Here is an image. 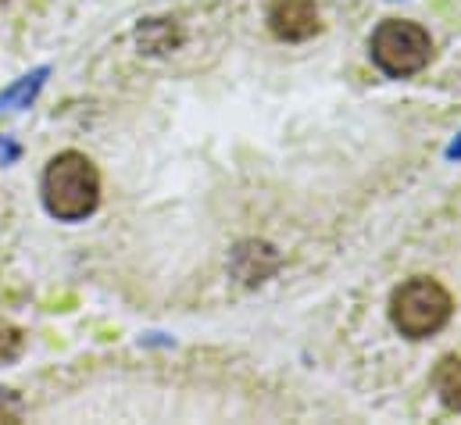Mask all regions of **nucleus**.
I'll list each match as a JSON object with an SVG mask.
<instances>
[{
  "label": "nucleus",
  "instance_id": "nucleus-3",
  "mask_svg": "<svg viewBox=\"0 0 461 425\" xmlns=\"http://www.w3.org/2000/svg\"><path fill=\"white\" fill-rule=\"evenodd\" d=\"M433 58V40L419 22H404V18H390L372 32V61L386 72V76H415L429 65Z\"/></svg>",
  "mask_w": 461,
  "mask_h": 425
},
{
  "label": "nucleus",
  "instance_id": "nucleus-8",
  "mask_svg": "<svg viewBox=\"0 0 461 425\" xmlns=\"http://www.w3.org/2000/svg\"><path fill=\"white\" fill-rule=\"evenodd\" d=\"M43 76H47V72L40 68L36 76L22 79V83H18L14 90H7V94L0 97V107H7V104H25V101H32V94H36V90H40V83H43Z\"/></svg>",
  "mask_w": 461,
  "mask_h": 425
},
{
  "label": "nucleus",
  "instance_id": "nucleus-1",
  "mask_svg": "<svg viewBox=\"0 0 461 425\" xmlns=\"http://www.w3.org/2000/svg\"><path fill=\"white\" fill-rule=\"evenodd\" d=\"M43 204L58 222H83L101 204V176L79 150L58 154L43 172Z\"/></svg>",
  "mask_w": 461,
  "mask_h": 425
},
{
  "label": "nucleus",
  "instance_id": "nucleus-10",
  "mask_svg": "<svg viewBox=\"0 0 461 425\" xmlns=\"http://www.w3.org/2000/svg\"><path fill=\"white\" fill-rule=\"evenodd\" d=\"M0 4H7V0H0Z\"/></svg>",
  "mask_w": 461,
  "mask_h": 425
},
{
  "label": "nucleus",
  "instance_id": "nucleus-6",
  "mask_svg": "<svg viewBox=\"0 0 461 425\" xmlns=\"http://www.w3.org/2000/svg\"><path fill=\"white\" fill-rule=\"evenodd\" d=\"M136 40H140L143 50L161 54V50H172V43H176L179 36H176V29H172L168 22H143L140 32H136Z\"/></svg>",
  "mask_w": 461,
  "mask_h": 425
},
{
  "label": "nucleus",
  "instance_id": "nucleus-4",
  "mask_svg": "<svg viewBox=\"0 0 461 425\" xmlns=\"http://www.w3.org/2000/svg\"><path fill=\"white\" fill-rule=\"evenodd\" d=\"M268 29L276 40L301 43L319 32V7L315 0H272L268 7Z\"/></svg>",
  "mask_w": 461,
  "mask_h": 425
},
{
  "label": "nucleus",
  "instance_id": "nucleus-9",
  "mask_svg": "<svg viewBox=\"0 0 461 425\" xmlns=\"http://www.w3.org/2000/svg\"><path fill=\"white\" fill-rule=\"evenodd\" d=\"M22 419V401L11 390H0V422H18Z\"/></svg>",
  "mask_w": 461,
  "mask_h": 425
},
{
  "label": "nucleus",
  "instance_id": "nucleus-7",
  "mask_svg": "<svg viewBox=\"0 0 461 425\" xmlns=\"http://www.w3.org/2000/svg\"><path fill=\"white\" fill-rule=\"evenodd\" d=\"M22 350H25V336H22V329L11 325V321H0V365L14 361Z\"/></svg>",
  "mask_w": 461,
  "mask_h": 425
},
{
  "label": "nucleus",
  "instance_id": "nucleus-5",
  "mask_svg": "<svg viewBox=\"0 0 461 425\" xmlns=\"http://www.w3.org/2000/svg\"><path fill=\"white\" fill-rule=\"evenodd\" d=\"M433 383H437L440 401H444L451 411H461V357H444V361L437 365Z\"/></svg>",
  "mask_w": 461,
  "mask_h": 425
},
{
  "label": "nucleus",
  "instance_id": "nucleus-2",
  "mask_svg": "<svg viewBox=\"0 0 461 425\" xmlns=\"http://www.w3.org/2000/svg\"><path fill=\"white\" fill-rule=\"evenodd\" d=\"M451 294L437 283V279H408L404 286H397L393 301H390V319L401 329V336L408 339H426L433 332H440L451 319Z\"/></svg>",
  "mask_w": 461,
  "mask_h": 425
}]
</instances>
